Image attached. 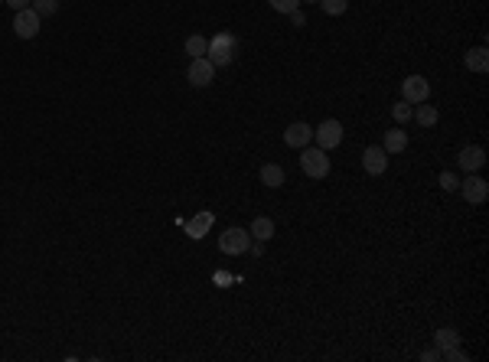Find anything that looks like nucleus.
I'll list each match as a JSON object with an SVG mask.
<instances>
[{"mask_svg": "<svg viewBox=\"0 0 489 362\" xmlns=\"http://www.w3.org/2000/svg\"><path fill=\"white\" fill-rule=\"evenodd\" d=\"M235 49H238V40L228 30H222V33H216L209 40V52H206V59L212 62V66H232V59H235Z\"/></svg>", "mask_w": 489, "mask_h": 362, "instance_id": "1", "label": "nucleus"}, {"mask_svg": "<svg viewBox=\"0 0 489 362\" xmlns=\"http://www.w3.org/2000/svg\"><path fill=\"white\" fill-rule=\"evenodd\" d=\"M300 170H304V177L310 180H323L329 173V157L326 151H320V147H300Z\"/></svg>", "mask_w": 489, "mask_h": 362, "instance_id": "2", "label": "nucleus"}, {"mask_svg": "<svg viewBox=\"0 0 489 362\" xmlns=\"http://www.w3.org/2000/svg\"><path fill=\"white\" fill-rule=\"evenodd\" d=\"M248 245H252V235H248L245 228H238V226L225 228V232L219 235V252L222 255H245L248 252Z\"/></svg>", "mask_w": 489, "mask_h": 362, "instance_id": "3", "label": "nucleus"}, {"mask_svg": "<svg viewBox=\"0 0 489 362\" xmlns=\"http://www.w3.org/2000/svg\"><path fill=\"white\" fill-rule=\"evenodd\" d=\"M313 141H317V147H320V151H333V147H339V144H343V124H339L336 118L323 121L320 127H313Z\"/></svg>", "mask_w": 489, "mask_h": 362, "instance_id": "4", "label": "nucleus"}, {"mask_svg": "<svg viewBox=\"0 0 489 362\" xmlns=\"http://www.w3.org/2000/svg\"><path fill=\"white\" fill-rule=\"evenodd\" d=\"M456 193L464 196L470 206H483L489 196V183L483 177H476V173H466V180H460V189Z\"/></svg>", "mask_w": 489, "mask_h": 362, "instance_id": "5", "label": "nucleus"}, {"mask_svg": "<svg viewBox=\"0 0 489 362\" xmlns=\"http://www.w3.org/2000/svg\"><path fill=\"white\" fill-rule=\"evenodd\" d=\"M40 26H42V17L33 7L17 10V17H13V33H17L20 40H33V36L40 33Z\"/></svg>", "mask_w": 489, "mask_h": 362, "instance_id": "6", "label": "nucleus"}, {"mask_svg": "<svg viewBox=\"0 0 489 362\" xmlns=\"http://www.w3.org/2000/svg\"><path fill=\"white\" fill-rule=\"evenodd\" d=\"M186 78H189V85H196V88H209L212 82H216V66H212L209 59H193L189 62V69H186Z\"/></svg>", "mask_w": 489, "mask_h": 362, "instance_id": "7", "label": "nucleus"}, {"mask_svg": "<svg viewBox=\"0 0 489 362\" xmlns=\"http://www.w3.org/2000/svg\"><path fill=\"white\" fill-rule=\"evenodd\" d=\"M430 95V85L424 76H408L405 82H401V98L408 101V105H421V101H428Z\"/></svg>", "mask_w": 489, "mask_h": 362, "instance_id": "8", "label": "nucleus"}, {"mask_svg": "<svg viewBox=\"0 0 489 362\" xmlns=\"http://www.w3.org/2000/svg\"><path fill=\"white\" fill-rule=\"evenodd\" d=\"M363 170L369 173V177H382L388 170V153L385 147H365L363 153Z\"/></svg>", "mask_w": 489, "mask_h": 362, "instance_id": "9", "label": "nucleus"}, {"mask_svg": "<svg viewBox=\"0 0 489 362\" xmlns=\"http://www.w3.org/2000/svg\"><path fill=\"white\" fill-rule=\"evenodd\" d=\"M212 222H216V216H212L209 209H203V212H196L193 219H186V235L193 238V242H199V238H206L209 235V228H212Z\"/></svg>", "mask_w": 489, "mask_h": 362, "instance_id": "10", "label": "nucleus"}, {"mask_svg": "<svg viewBox=\"0 0 489 362\" xmlns=\"http://www.w3.org/2000/svg\"><path fill=\"white\" fill-rule=\"evenodd\" d=\"M313 141V127L307 124V121H294V124H287V131H284V144L287 147H307V144Z\"/></svg>", "mask_w": 489, "mask_h": 362, "instance_id": "11", "label": "nucleus"}, {"mask_svg": "<svg viewBox=\"0 0 489 362\" xmlns=\"http://www.w3.org/2000/svg\"><path fill=\"white\" fill-rule=\"evenodd\" d=\"M456 163H460V170H464V173H476V170L486 163V151H483V147H476V144H473V147H464V151H460V157H456Z\"/></svg>", "mask_w": 489, "mask_h": 362, "instance_id": "12", "label": "nucleus"}, {"mask_svg": "<svg viewBox=\"0 0 489 362\" xmlns=\"http://www.w3.org/2000/svg\"><path fill=\"white\" fill-rule=\"evenodd\" d=\"M464 66L470 69V72H480V76H486V72H489V49H486V46H476V49H470L464 56Z\"/></svg>", "mask_w": 489, "mask_h": 362, "instance_id": "13", "label": "nucleus"}, {"mask_svg": "<svg viewBox=\"0 0 489 362\" xmlns=\"http://www.w3.org/2000/svg\"><path fill=\"white\" fill-rule=\"evenodd\" d=\"M258 177H261V183L268 186V189H281V186L287 183V177H284V167H281V163H264V167H261V173H258Z\"/></svg>", "mask_w": 489, "mask_h": 362, "instance_id": "14", "label": "nucleus"}, {"mask_svg": "<svg viewBox=\"0 0 489 362\" xmlns=\"http://www.w3.org/2000/svg\"><path fill=\"white\" fill-rule=\"evenodd\" d=\"M248 235H252L254 242H271V238H274V219L258 216V219L252 222V228H248Z\"/></svg>", "mask_w": 489, "mask_h": 362, "instance_id": "15", "label": "nucleus"}, {"mask_svg": "<svg viewBox=\"0 0 489 362\" xmlns=\"http://www.w3.org/2000/svg\"><path fill=\"white\" fill-rule=\"evenodd\" d=\"M411 118H418V124H421V127H434L440 115H437V108H434V105H424V101H421V105L411 111Z\"/></svg>", "mask_w": 489, "mask_h": 362, "instance_id": "16", "label": "nucleus"}, {"mask_svg": "<svg viewBox=\"0 0 489 362\" xmlns=\"http://www.w3.org/2000/svg\"><path fill=\"white\" fill-rule=\"evenodd\" d=\"M385 153H401L408 147V134L405 131H385Z\"/></svg>", "mask_w": 489, "mask_h": 362, "instance_id": "17", "label": "nucleus"}, {"mask_svg": "<svg viewBox=\"0 0 489 362\" xmlns=\"http://www.w3.org/2000/svg\"><path fill=\"white\" fill-rule=\"evenodd\" d=\"M186 52H189V59H203L206 52H209V40L199 33H193L189 40H186Z\"/></svg>", "mask_w": 489, "mask_h": 362, "instance_id": "18", "label": "nucleus"}, {"mask_svg": "<svg viewBox=\"0 0 489 362\" xmlns=\"http://www.w3.org/2000/svg\"><path fill=\"white\" fill-rule=\"evenodd\" d=\"M434 346H437L440 353H444V349H450V346H460V333H456V329H437V333H434Z\"/></svg>", "mask_w": 489, "mask_h": 362, "instance_id": "19", "label": "nucleus"}, {"mask_svg": "<svg viewBox=\"0 0 489 362\" xmlns=\"http://www.w3.org/2000/svg\"><path fill=\"white\" fill-rule=\"evenodd\" d=\"M320 10L326 17H343L349 10V0H320Z\"/></svg>", "mask_w": 489, "mask_h": 362, "instance_id": "20", "label": "nucleus"}, {"mask_svg": "<svg viewBox=\"0 0 489 362\" xmlns=\"http://www.w3.org/2000/svg\"><path fill=\"white\" fill-rule=\"evenodd\" d=\"M411 111H414V105H408V101L401 98L395 108H391V118H395L398 124H408V121H411Z\"/></svg>", "mask_w": 489, "mask_h": 362, "instance_id": "21", "label": "nucleus"}, {"mask_svg": "<svg viewBox=\"0 0 489 362\" xmlns=\"http://www.w3.org/2000/svg\"><path fill=\"white\" fill-rule=\"evenodd\" d=\"M30 7H33L36 13H40V17H52V13L59 10V0H33Z\"/></svg>", "mask_w": 489, "mask_h": 362, "instance_id": "22", "label": "nucleus"}, {"mask_svg": "<svg viewBox=\"0 0 489 362\" xmlns=\"http://www.w3.org/2000/svg\"><path fill=\"white\" fill-rule=\"evenodd\" d=\"M271 10H278V13H284V17H290L294 10H300V0H268Z\"/></svg>", "mask_w": 489, "mask_h": 362, "instance_id": "23", "label": "nucleus"}, {"mask_svg": "<svg viewBox=\"0 0 489 362\" xmlns=\"http://www.w3.org/2000/svg\"><path fill=\"white\" fill-rule=\"evenodd\" d=\"M440 359H444V362H470V353H464L460 346H450V349L440 353Z\"/></svg>", "mask_w": 489, "mask_h": 362, "instance_id": "24", "label": "nucleus"}, {"mask_svg": "<svg viewBox=\"0 0 489 362\" xmlns=\"http://www.w3.org/2000/svg\"><path fill=\"white\" fill-rule=\"evenodd\" d=\"M440 189H444V193H456V189H460V180H456V173L444 170V173H440Z\"/></svg>", "mask_w": 489, "mask_h": 362, "instance_id": "25", "label": "nucleus"}, {"mask_svg": "<svg viewBox=\"0 0 489 362\" xmlns=\"http://www.w3.org/2000/svg\"><path fill=\"white\" fill-rule=\"evenodd\" d=\"M421 362H440V349H437V346L428 349V353H421Z\"/></svg>", "mask_w": 489, "mask_h": 362, "instance_id": "26", "label": "nucleus"}, {"mask_svg": "<svg viewBox=\"0 0 489 362\" xmlns=\"http://www.w3.org/2000/svg\"><path fill=\"white\" fill-rule=\"evenodd\" d=\"M4 4H7V7H13V10H26L30 4H33V0H4Z\"/></svg>", "mask_w": 489, "mask_h": 362, "instance_id": "27", "label": "nucleus"}, {"mask_svg": "<svg viewBox=\"0 0 489 362\" xmlns=\"http://www.w3.org/2000/svg\"><path fill=\"white\" fill-rule=\"evenodd\" d=\"M248 252H252L254 258H261V255H264V242H252V245H248Z\"/></svg>", "mask_w": 489, "mask_h": 362, "instance_id": "28", "label": "nucleus"}, {"mask_svg": "<svg viewBox=\"0 0 489 362\" xmlns=\"http://www.w3.org/2000/svg\"><path fill=\"white\" fill-rule=\"evenodd\" d=\"M290 20H294V26H307V20H304V13H300V10H294V13H290Z\"/></svg>", "mask_w": 489, "mask_h": 362, "instance_id": "29", "label": "nucleus"}, {"mask_svg": "<svg viewBox=\"0 0 489 362\" xmlns=\"http://www.w3.org/2000/svg\"><path fill=\"white\" fill-rule=\"evenodd\" d=\"M300 4H320V0H300Z\"/></svg>", "mask_w": 489, "mask_h": 362, "instance_id": "30", "label": "nucleus"}, {"mask_svg": "<svg viewBox=\"0 0 489 362\" xmlns=\"http://www.w3.org/2000/svg\"><path fill=\"white\" fill-rule=\"evenodd\" d=\"M0 4H4V0H0Z\"/></svg>", "mask_w": 489, "mask_h": 362, "instance_id": "31", "label": "nucleus"}]
</instances>
